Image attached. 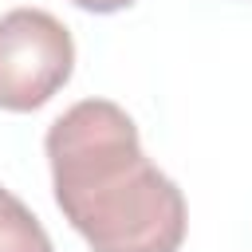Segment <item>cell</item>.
<instances>
[{
  "label": "cell",
  "mask_w": 252,
  "mask_h": 252,
  "mask_svg": "<svg viewBox=\"0 0 252 252\" xmlns=\"http://www.w3.org/2000/svg\"><path fill=\"white\" fill-rule=\"evenodd\" d=\"M55 205L91 252H181L189 209L110 98L67 106L43 138Z\"/></svg>",
  "instance_id": "6da1fadb"
},
{
  "label": "cell",
  "mask_w": 252,
  "mask_h": 252,
  "mask_svg": "<svg viewBox=\"0 0 252 252\" xmlns=\"http://www.w3.org/2000/svg\"><path fill=\"white\" fill-rule=\"evenodd\" d=\"M75 71V39L43 8L0 16V110L32 114L51 102Z\"/></svg>",
  "instance_id": "7a4b0ae2"
},
{
  "label": "cell",
  "mask_w": 252,
  "mask_h": 252,
  "mask_svg": "<svg viewBox=\"0 0 252 252\" xmlns=\"http://www.w3.org/2000/svg\"><path fill=\"white\" fill-rule=\"evenodd\" d=\"M0 252H55L39 217L0 185Z\"/></svg>",
  "instance_id": "3957f363"
},
{
  "label": "cell",
  "mask_w": 252,
  "mask_h": 252,
  "mask_svg": "<svg viewBox=\"0 0 252 252\" xmlns=\"http://www.w3.org/2000/svg\"><path fill=\"white\" fill-rule=\"evenodd\" d=\"M75 8H83V12H94V16H110V12H122V8H130L134 0H71Z\"/></svg>",
  "instance_id": "277c9868"
}]
</instances>
